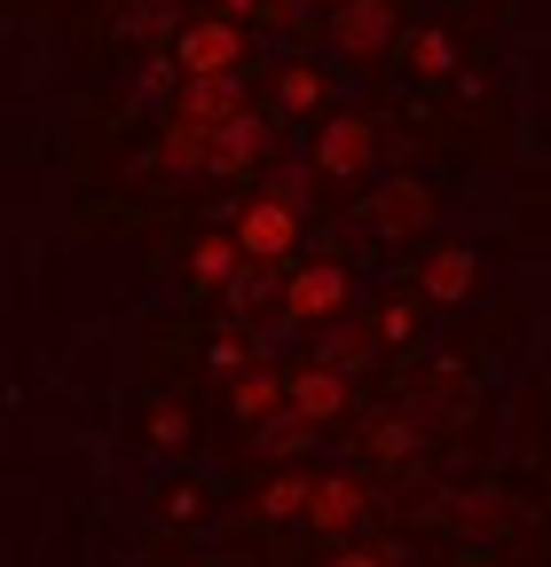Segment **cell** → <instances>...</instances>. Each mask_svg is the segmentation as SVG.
I'll use <instances>...</instances> for the list:
<instances>
[{
  "label": "cell",
  "instance_id": "11",
  "mask_svg": "<svg viewBox=\"0 0 551 567\" xmlns=\"http://www.w3.org/2000/svg\"><path fill=\"white\" fill-rule=\"evenodd\" d=\"M426 292H434L441 308H457V300L472 292V252H465V245H441V252L426 260Z\"/></svg>",
  "mask_w": 551,
  "mask_h": 567
},
{
  "label": "cell",
  "instance_id": "4",
  "mask_svg": "<svg viewBox=\"0 0 551 567\" xmlns=\"http://www.w3.org/2000/svg\"><path fill=\"white\" fill-rule=\"evenodd\" d=\"M371 151H378V134H371V118H331L323 134H315V174H331V182H355V174H371Z\"/></svg>",
  "mask_w": 551,
  "mask_h": 567
},
{
  "label": "cell",
  "instance_id": "2",
  "mask_svg": "<svg viewBox=\"0 0 551 567\" xmlns=\"http://www.w3.org/2000/svg\"><path fill=\"white\" fill-rule=\"evenodd\" d=\"M237 245H245V260H284V252H300V205H292V197H252V205L237 213Z\"/></svg>",
  "mask_w": 551,
  "mask_h": 567
},
{
  "label": "cell",
  "instance_id": "18",
  "mask_svg": "<svg viewBox=\"0 0 551 567\" xmlns=\"http://www.w3.org/2000/svg\"><path fill=\"white\" fill-rule=\"evenodd\" d=\"M150 434H158V442H189V417H181L174 402H158V410H150Z\"/></svg>",
  "mask_w": 551,
  "mask_h": 567
},
{
  "label": "cell",
  "instance_id": "8",
  "mask_svg": "<svg viewBox=\"0 0 551 567\" xmlns=\"http://www.w3.org/2000/svg\"><path fill=\"white\" fill-rule=\"evenodd\" d=\"M229 410H237L245 425H268L276 410H292V379H276V371H245V379L229 386Z\"/></svg>",
  "mask_w": 551,
  "mask_h": 567
},
{
  "label": "cell",
  "instance_id": "13",
  "mask_svg": "<svg viewBox=\"0 0 551 567\" xmlns=\"http://www.w3.org/2000/svg\"><path fill=\"white\" fill-rule=\"evenodd\" d=\"M189 276H197V284H237V276H245V245H237V237H205V245L189 252Z\"/></svg>",
  "mask_w": 551,
  "mask_h": 567
},
{
  "label": "cell",
  "instance_id": "10",
  "mask_svg": "<svg viewBox=\"0 0 551 567\" xmlns=\"http://www.w3.org/2000/svg\"><path fill=\"white\" fill-rule=\"evenodd\" d=\"M308 520H315V528H355V520H363V481H347V473H339V481H315Z\"/></svg>",
  "mask_w": 551,
  "mask_h": 567
},
{
  "label": "cell",
  "instance_id": "22",
  "mask_svg": "<svg viewBox=\"0 0 551 567\" xmlns=\"http://www.w3.org/2000/svg\"><path fill=\"white\" fill-rule=\"evenodd\" d=\"M465 567H480V559H465Z\"/></svg>",
  "mask_w": 551,
  "mask_h": 567
},
{
  "label": "cell",
  "instance_id": "15",
  "mask_svg": "<svg viewBox=\"0 0 551 567\" xmlns=\"http://www.w3.org/2000/svg\"><path fill=\"white\" fill-rule=\"evenodd\" d=\"M308 505H315V481H308V473H284V481L260 488V513H268V520H292V513H308Z\"/></svg>",
  "mask_w": 551,
  "mask_h": 567
},
{
  "label": "cell",
  "instance_id": "16",
  "mask_svg": "<svg viewBox=\"0 0 551 567\" xmlns=\"http://www.w3.org/2000/svg\"><path fill=\"white\" fill-rule=\"evenodd\" d=\"M315 442V425L300 417V410H276L268 425H260V450H276V457H292V450H308Z\"/></svg>",
  "mask_w": 551,
  "mask_h": 567
},
{
  "label": "cell",
  "instance_id": "9",
  "mask_svg": "<svg viewBox=\"0 0 551 567\" xmlns=\"http://www.w3.org/2000/svg\"><path fill=\"white\" fill-rule=\"evenodd\" d=\"M245 103H237V71H229V80H189L181 87V118L189 126H221V118H237Z\"/></svg>",
  "mask_w": 551,
  "mask_h": 567
},
{
  "label": "cell",
  "instance_id": "7",
  "mask_svg": "<svg viewBox=\"0 0 551 567\" xmlns=\"http://www.w3.org/2000/svg\"><path fill=\"white\" fill-rule=\"evenodd\" d=\"M260 151H268V118H260V111H237V118L214 126V174H237V166H252Z\"/></svg>",
  "mask_w": 551,
  "mask_h": 567
},
{
  "label": "cell",
  "instance_id": "21",
  "mask_svg": "<svg viewBox=\"0 0 551 567\" xmlns=\"http://www.w3.org/2000/svg\"><path fill=\"white\" fill-rule=\"evenodd\" d=\"M221 9H229V17H237V9H252V0H221Z\"/></svg>",
  "mask_w": 551,
  "mask_h": 567
},
{
  "label": "cell",
  "instance_id": "20",
  "mask_svg": "<svg viewBox=\"0 0 551 567\" xmlns=\"http://www.w3.org/2000/svg\"><path fill=\"white\" fill-rule=\"evenodd\" d=\"M331 567H378V551H339Z\"/></svg>",
  "mask_w": 551,
  "mask_h": 567
},
{
  "label": "cell",
  "instance_id": "14",
  "mask_svg": "<svg viewBox=\"0 0 551 567\" xmlns=\"http://www.w3.org/2000/svg\"><path fill=\"white\" fill-rule=\"evenodd\" d=\"M434 213V189H418V182H394L386 197H378V229H418Z\"/></svg>",
  "mask_w": 551,
  "mask_h": 567
},
{
  "label": "cell",
  "instance_id": "19",
  "mask_svg": "<svg viewBox=\"0 0 551 567\" xmlns=\"http://www.w3.org/2000/svg\"><path fill=\"white\" fill-rule=\"evenodd\" d=\"M409 331H418V316H409V308H378V339H386V347H402Z\"/></svg>",
  "mask_w": 551,
  "mask_h": 567
},
{
  "label": "cell",
  "instance_id": "5",
  "mask_svg": "<svg viewBox=\"0 0 551 567\" xmlns=\"http://www.w3.org/2000/svg\"><path fill=\"white\" fill-rule=\"evenodd\" d=\"M331 32H339V48H347V55H378V48H394V40H402L394 0H339Z\"/></svg>",
  "mask_w": 551,
  "mask_h": 567
},
{
  "label": "cell",
  "instance_id": "1",
  "mask_svg": "<svg viewBox=\"0 0 551 567\" xmlns=\"http://www.w3.org/2000/svg\"><path fill=\"white\" fill-rule=\"evenodd\" d=\"M174 63L189 71V80H229V71L245 63V32H237L229 17L181 24V40H174Z\"/></svg>",
  "mask_w": 551,
  "mask_h": 567
},
{
  "label": "cell",
  "instance_id": "3",
  "mask_svg": "<svg viewBox=\"0 0 551 567\" xmlns=\"http://www.w3.org/2000/svg\"><path fill=\"white\" fill-rule=\"evenodd\" d=\"M339 308H347V268H339V260H308V268H292V284H284V316H300V323H331Z\"/></svg>",
  "mask_w": 551,
  "mask_h": 567
},
{
  "label": "cell",
  "instance_id": "6",
  "mask_svg": "<svg viewBox=\"0 0 551 567\" xmlns=\"http://www.w3.org/2000/svg\"><path fill=\"white\" fill-rule=\"evenodd\" d=\"M292 410H300L308 425H331L339 410H347V379H339L331 363H308V371H292Z\"/></svg>",
  "mask_w": 551,
  "mask_h": 567
},
{
  "label": "cell",
  "instance_id": "17",
  "mask_svg": "<svg viewBox=\"0 0 551 567\" xmlns=\"http://www.w3.org/2000/svg\"><path fill=\"white\" fill-rule=\"evenodd\" d=\"M276 95H284V111H315L323 103V71H308V63H292L284 80H276Z\"/></svg>",
  "mask_w": 551,
  "mask_h": 567
},
{
  "label": "cell",
  "instance_id": "12",
  "mask_svg": "<svg viewBox=\"0 0 551 567\" xmlns=\"http://www.w3.org/2000/svg\"><path fill=\"white\" fill-rule=\"evenodd\" d=\"M402 55H409V71H426V80H441V71L457 63V40H449L441 24H418V32H402Z\"/></svg>",
  "mask_w": 551,
  "mask_h": 567
}]
</instances>
